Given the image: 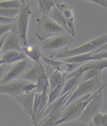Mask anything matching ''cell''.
<instances>
[{
    "label": "cell",
    "instance_id": "obj_28",
    "mask_svg": "<svg viewBox=\"0 0 107 126\" xmlns=\"http://www.w3.org/2000/svg\"><path fill=\"white\" fill-rule=\"evenodd\" d=\"M102 72H103V70H99L97 69H92L83 72L81 74V82L88 80L92 79L97 75L101 73Z\"/></svg>",
    "mask_w": 107,
    "mask_h": 126
},
{
    "label": "cell",
    "instance_id": "obj_24",
    "mask_svg": "<svg viewBox=\"0 0 107 126\" xmlns=\"http://www.w3.org/2000/svg\"><path fill=\"white\" fill-rule=\"evenodd\" d=\"M39 11L42 15H48L54 5V0H37Z\"/></svg>",
    "mask_w": 107,
    "mask_h": 126
},
{
    "label": "cell",
    "instance_id": "obj_37",
    "mask_svg": "<svg viewBox=\"0 0 107 126\" xmlns=\"http://www.w3.org/2000/svg\"><path fill=\"white\" fill-rule=\"evenodd\" d=\"M4 63V61H3V60L1 59V58H0V65H1L2 63Z\"/></svg>",
    "mask_w": 107,
    "mask_h": 126
},
{
    "label": "cell",
    "instance_id": "obj_3",
    "mask_svg": "<svg viewBox=\"0 0 107 126\" xmlns=\"http://www.w3.org/2000/svg\"><path fill=\"white\" fill-rule=\"evenodd\" d=\"M32 12L30 4L22 5L20 7V11L12 23L11 28L15 31L21 47L28 44L27 31L29 20Z\"/></svg>",
    "mask_w": 107,
    "mask_h": 126
},
{
    "label": "cell",
    "instance_id": "obj_13",
    "mask_svg": "<svg viewBox=\"0 0 107 126\" xmlns=\"http://www.w3.org/2000/svg\"><path fill=\"white\" fill-rule=\"evenodd\" d=\"M37 92V91L36 89H35L32 91L24 93L14 97L22 106L24 113L30 116L32 121L34 120L33 101L34 95Z\"/></svg>",
    "mask_w": 107,
    "mask_h": 126
},
{
    "label": "cell",
    "instance_id": "obj_39",
    "mask_svg": "<svg viewBox=\"0 0 107 126\" xmlns=\"http://www.w3.org/2000/svg\"><path fill=\"white\" fill-rule=\"evenodd\" d=\"M103 1H104L106 3H107V0H103Z\"/></svg>",
    "mask_w": 107,
    "mask_h": 126
},
{
    "label": "cell",
    "instance_id": "obj_26",
    "mask_svg": "<svg viewBox=\"0 0 107 126\" xmlns=\"http://www.w3.org/2000/svg\"><path fill=\"white\" fill-rule=\"evenodd\" d=\"M20 11V8H0V16L14 19Z\"/></svg>",
    "mask_w": 107,
    "mask_h": 126
},
{
    "label": "cell",
    "instance_id": "obj_9",
    "mask_svg": "<svg viewBox=\"0 0 107 126\" xmlns=\"http://www.w3.org/2000/svg\"><path fill=\"white\" fill-rule=\"evenodd\" d=\"M54 5L64 18L71 32L72 35H75L74 14L73 12V3L71 0H54Z\"/></svg>",
    "mask_w": 107,
    "mask_h": 126
},
{
    "label": "cell",
    "instance_id": "obj_36",
    "mask_svg": "<svg viewBox=\"0 0 107 126\" xmlns=\"http://www.w3.org/2000/svg\"><path fill=\"white\" fill-rule=\"evenodd\" d=\"M19 1H20V2H21L22 5H25V4H26L25 0H19Z\"/></svg>",
    "mask_w": 107,
    "mask_h": 126
},
{
    "label": "cell",
    "instance_id": "obj_27",
    "mask_svg": "<svg viewBox=\"0 0 107 126\" xmlns=\"http://www.w3.org/2000/svg\"><path fill=\"white\" fill-rule=\"evenodd\" d=\"M95 126H106L107 125V114L98 113L90 121Z\"/></svg>",
    "mask_w": 107,
    "mask_h": 126
},
{
    "label": "cell",
    "instance_id": "obj_35",
    "mask_svg": "<svg viewBox=\"0 0 107 126\" xmlns=\"http://www.w3.org/2000/svg\"><path fill=\"white\" fill-rule=\"evenodd\" d=\"M8 32L6 33L5 34H4L2 37H0V52H1V49H2V46H3V43H4V40H5V38L6 36H7Z\"/></svg>",
    "mask_w": 107,
    "mask_h": 126
},
{
    "label": "cell",
    "instance_id": "obj_31",
    "mask_svg": "<svg viewBox=\"0 0 107 126\" xmlns=\"http://www.w3.org/2000/svg\"><path fill=\"white\" fill-rule=\"evenodd\" d=\"M12 64L3 63L1 65H0V82L1 81L5 75L6 74L7 72L9 70V67H11Z\"/></svg>",
    "mask_w": 107,
    "mask_h": 126
},
{
    "label": "cell",
    "instance_id": "obj_30",
    "mask_svg": "<svg viewBox=\"0 0 107 126\" xmlns=\"http://www.w3.org/2000/svg\"><path fill=\"white\" fill-rule=\"evenodd\" d=\"M41 96V93H39V92H37V93H36L35 94V95H34L33 101V115H34V120L32 121V124L33 125L34 124V123H35L36 115L39 106Z\"/></svg>",
    "mask_w": 107,
    "mask_h": 126
},
{
    "label": "cell",
    "instance_id": "obj_5",
    "mask_svg": "<svg viewBox=\"0 0 107 126\" xmlns=\"http://www.w3.org/2000/svg\"><path fill=\"white\" fill-rule=\"evenodd\" d=\"M102 73L95 76L93 78L84 81L80 82L71 94L66 103L62 109L64 110L66 106L76 100L88 94H92L98 90L104 85L101 81Z\"/></svg>",
    "mask_w": 107,
    "mask_h": 126
},
{
    "label": "cell",
    "instance_id": "obj_34",
    "mask_svg": "<svg viewBox=\"0 0 107 126\" xmlns=\"http://www.w3.org/2000/svg\"><path fill=\"white\" fill-rule=\"evenodd\" d=\"M85 1L96 3L98 5H101L102 6H104L105 7H107V3H106L103 1V0H85Z\"/></svg>",
    "mask_w": 107,
    "mask_h": 126
},
{
    "label": "cell",
    "instance_id": "obj_17",
    "mask_svg": "<svg viewBox=\"0 0 107 126\" xmlns=\"http://www.w3.org/2000/svg\"><path fill=\"white\" fill-rule=\"evenodd\" d=\"M0 58L3 60L4 63L12 64L27 58V56L24 51L11 50L2 53L0 55Z\"/></svg>",
    "mask_w": 107,
    "mask_h": 126
},
{
    "label": "cell",
    "instance_id": "obj_23",
    "mask_svg": "<svg viewBox=\"0 0 107 126\" xmlns=\"http://www.w3.org/2000/svg\"><path fill=\"white\" fill-rule=\"evenodd\" d=\"M80 82H81V75H75L69 79H66L64 86H63L62 91L59 97L65 94L67 91L73 88L75 86H77Z\"/></svg>",
    "mask_w": 107,
    "mask_h": 126
},
{
    "label": "cell",
    "instance_id": "obj_14",
    "mask_svg": "<svg viewBox=\"0 0 107 126\" xmlns=\"http://www.w3.org/2000/svg\"><path fill=\"white\" fill-rule=\"evenodd\" d=\"M25 80L19 79L5 84H0V94H6L13 97L24 94L22 86Z\"/></svg>",
    "mask_w": 107,
    "mask_h": 126
},
{
    "label": "cell",
    "instance_id": "obj_6",
    "mask_svg": "<svg viewBox=\"0 0 107 126\" xmlns=\"http://www.w3.org/2000/svg\"><path fill=\"white\" fill-rule=\"evenodd\" d=\"M107 44V36L106 34L97 37L95 39L84 44L80 47L72 49H69L56 56L53 59H61L94 51Z\"/></svg>",
    "mask_w": 107,
    "mask_h": 126
},
{
    "label": "cell",
    "instance_id": "obj_19",
    "mask_svg": "<svg viewBox=\"0 0 107 126\" xmlns=\"http://www.w3.org/2000/svg\"><path fill=\"white\" fill-rule=\"evenodd\" d=\"M48 16H49L55 22H56L58 25H59L63 28H64L67 32H69L71 34H72L71 32L67 25L64 18H63L59 11L58 10L57 8L55 6V5H53L50 13L48 15Z\"/></svg>",
    "mask_w": 107,
    "mask_h": 126
},
{
    "label": "cell",
    "instance_id": "obj_25",
    "mask_svg": "<svg viewBox=\"0 0 107 126\" xmlns=\"http://www.w3.org/2000/svg\"><path fill=\"white\" fill-rule=\"evenodd\" d=\"M65 80L66 78H64L59 85H57L55 88H54L50 92L49 94V100L47 105L53 102L59 98Z\"/></svg>",
    "mask_w": 107,
    "mask_h": 126
},
{
    "label": "cell",
    "instance_id": "obj_16",
    "mask_svg": "<svg viewBox=\"0 0 107 126\" xmlns=\"http://www.w3.org/2000/svg\"><path fill=\"white\" fill-rule=\"evenodd\" d=\"M11 50L23 51L19 44L17 34L14 29L11 28L5 38L0 55L2 53Z\"/></svg>",
    "mask_w": 107,
    "mask_h": 126
},
{
    "label": "cell",
    "instance_id": "obj_10",
    "mask_svg": "<svg viewBox=\"0 0 107 126\" xmlns=\"http://www.w3.org/2000/svg\"><path fill=\"white\" fill-rule=\"evenodd\" d=\"M107 44L94 51L82 55L57 59L70 63H81L92 60L107 59Z\"/></svg>",
    "mask_w": 107,
    "mask_h": 126
},
{
    "label": "cell",
    "instance_id": "obj_15",
    "mask_svg": "<svg viewBox=\"0 0 107 126\" xmlns=\"http://www.w3.org/2000/svg\"><path fill=\"white\" fill-rule=\"evenodd\" d=\"M45 67L48 80L49 90L50 93L61 83L63 79L66 78L67 73H62L47 65L45 66Z\"/></svg>",
    "mask_w": 107,
    "mask_h": 126
},
{
    "label": "cell",
    "instance_id": "obj_12",
    "mask_svg": "<svg viewBox=\"0 0 107 126\" xmlns=\"http://www.w3.org/2000/svg\"><path fill=\"white\" fill-rule=\"evenodd\" d=\"M107 66V59L89 61L82 64L70 73L67 74L66 79L75 75H81L82 73L92 69H97L103 70Z\"/></svg>",
    "mask_w": 107,
    "mask_h": 126
},
{
    "label": "cell",
    "instance_id": "obj_4",
    "mask_svg": "<svg viewBox=\"0 0 107 126\" xmlns=\"http://www.w3.org/2000/svg\"><path fill=\"white\" fill-rule=\"evenodd\" d=\"M36 21L35 34L41 42L53 36L67 32L48 15H42L41 17L37 18Z\"/></svg>",
    "mask_w": 107,
    "mask_h": 126
},
{
    "label": "cell",
    "instance_id": "obj_38",
    "mask_svg": "<svg viewBox=\"0 0 107 126\" xmlns=\"http://www.w3.org/2000/svg\"><path fill=\"white\" fill-rule=\"evenodd\" d=\"M13 1V0H0V1Z\"/></svg>",
    "mask_w": 107,
    "mask_h": 126
},
{
    "label": "cell",
    "instance_id": "obj_21",
    "mask_svg": "<svg viewBox=\"0 0 107 126\" xmlns=\"http://www.w3.org/2000/svg\"><path fill=\"white\" fill-rule=\"evenodd\" d=\"M38 77V64L34 62L33 65L22 76L21 79L36 83Z\"/></svg>",
    "mask_w": 107,
    "mask_h": 126
},
{
    "label": "cell",
    "instance_id": "obj_7",
    "mask_svg": "<svg viewBox=\"0 0 107 126\" xmlns=\"http://www.w3.org/2000/svg\"><path fill=\"white\" fill-rule=\"evenodd\" d=\"M33 63L34 61L28 58L13 63L0 82V84H4L21 79L24 74L33 65Z\"/></svg>",
    "mask_w": 107,
    "mask_h": 126
},
{
    "label": "cell",
    "instance_id": "obj_2",
    "mask_svg": "<svg viewBox=\"0 0 107 126\" xmlns=\"http://www.w3.org/2000/svg\"><path fill=\"white\" fill-rule=\"evenodd\" d=\"M74 41V36L65 32L53 36L42 42V49L53 59L56 56L69 49Z\"/></svg>",
    "mask_w": 107,
    "mask_h": 126
},
{
    "label": "cell",
    "instance_id": "obj_33",
    "mask_svg": "<svg viewBox=\"0 0 107 126\" xmlns=\"http://www.w3.org/2000/svg\"><path fill=\"white\" fill-rule=\"evenodd\" d=\"M14 19L4 17L0 16V24L4 23H12L14 21Z\"/></svg>",
    "mask_w": 107,
    "mask_h": 126
},
{
    "label": "cell",
    "instance_id": "obj_18",
    "mask_svg": "<svg viewBox=\"0 0 107 126\" xmlns=\"http://www.w3.org/2000/svg\"><path fill=\"white\" fill-rule=\"evenodd\" d=\"M22 48L27 57H29L34 62H36L38 64L41 63L40 59L42 54L39 47L37 45L27 44L25 46H22Z\"/></svg>",
    "mask_w": 107,
    "mask_h": 126
},
{
    "label": "cell",
    "instance_id": "obj_8",
    "mask_svg": "<svg viewBox=\"0 0 107 126\" xmlns=\"http://www.w3.org/2000/svg\"><path fill=\"white\" fill-rule=\"evenodd\" d=\"M102 91L97 93L87 104L83 113L78 119L82 123L90 122L92 118L100 112L103 103V96Z\"/></svg>",
    "mask_w": 107,
    "mask_h": 126
},
{
    "label": "cell",
    "instance_id": "obj_20",
    "mask_svg": "<svg viewBox=\"0 0 107 126\" xmlns=\"http://www.w3.org/2000/svg\"><path fill=\"white\" fill-rule=\"evenodd\" d=\"M36 84L37 87L36 89L39 93H42L45 87L48 85L45 67L41 63L38 64V77Z\"/></svg>",
    "mask_w": 107,
    "mask_h": 126
},
{
    "label": "cell",
    "instance_id": "obj_29",
    "mask_svg": "<svg viewBox=\"0 0 107 126\" xmlns=\"http://www.w3.org/2000/svg\"><path fill=\"white\" fill-rule=\"evenodd\" d=\"M22 5L19 0L0 1V8H20Z\"/></svg>",
    "mask_w": 107,
    "mask_h": 126
},
{
    "label": "cell",
    "instance_id": "obj_22",
    "mask_svg": "<svg viewBox=\"0 0 107 126\" xmlns=\"http://www.w3.org/2000/svg\"><path fill=\"white\" fill-rule=\"evenodd\" d=\"M49 84L47 85L43 89L42 92L41 93V96L40 101V104L39 106L38 107V109L37 110V112L36 115L35 117V121L34 125L36 126V119L37 117L39 116L41 113L43 112L46 108L47 105L48 100H49Z\"/></svg>",
    "mask_w": 107,
    "mask_h": 126
},
{
    "label": "cell",
    "instance_id": "obj_11",
    "mask_svg": "<svg viewBox=\"0 0 107 126\" xmlns=\"http://www.w3.org/2000/svg\"><path fill=\"white\" fill-rule=\"evenodd\" d=\"M41 58L45 61L46 65L51 66L53 68L56 69L62 73H70L75 70L78 67L85 62L81 63H70L62 61L57 59H53L49 57H47L42 54Z\"/></svg>",
    "mask_w": 107,
    "mask_h": 126
},
{
    "label": "cell",
    "instance_id": "obj_1",
    "mask_svg": "<svg viewBox=\"0 0 107 126\" xmlns=\"http://www.w3.org/2000/svg\"><path fill=\"white\" fill-rule=\"evenodd\" d=\"M106 86V85L104 84L94 94L85 95L68 104L61 113L59 118L54 126H58L63 123L72 122L79 119L83 113L89 102L97 93L103 90Z\"/></svg>",
    "mask_w": 107,
    "mask_h": 126
},
{
    "label": "cell",
    "instance_id": "obj_32",
    "mask_svg": "<svg viewBox=\"0 0 107 126\" xmlns=\"http://www.w3.org/2000/svg\"><path fill=\"white\" fill-rule=\"evenodd\" d=\"M11 27L12 23L0 24V37L10 30Z\"/></svg>",
    "mask_w": 107,
    "mask_h": 126
}]
</instances>
